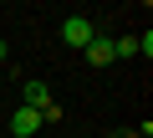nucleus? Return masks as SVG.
Segmentation results:
<instances>
[{"mask_svg": "<svg viewBox=\"0 0 153 138\" xmlns=\"http://www.w3.org/2000/svg\"><path fill=\"white\" fill-rule=\"evenodd\" d=\"M112 138H138V128H117V133H112Z\"/></svg>", "mask_w": 153, "mask_h": 138, "instance_id": "nucleus-6", "label": "nucleus"}, {"mask_svg": "<svg viewBox=\"0 0 153 138\" xmlns=\"http://www.w3.org/2000/svg\"><path fill=\"white\" fill-rule=\"evenodd\" d=\"M36 133H41V113L16 107V113H10V138H36Z\"/></svg>", "mask_w": 153, "mask_h": 138, "instance_id": "nucleus-2", "label": "nucleus"}, {"mask_svg": "<svg viewBox=\"0 0 153 138\" xmlns=\"http://www.w3.org/2000/svg\"><path fill=\"white\" fill-rule=\"evenodd\" d=\"M92 36H97V21H92V16H66V21H61V41L76 46V51H82Z\"/></svg>", "mask_w": 153, "mask_h": 138, "instance_id": "nucleus-1", "label": "nucleus"}, {"mask_svg": "<svg viewBox=\"0 0 153 138\" xmlns=\"http://www.w3.org/2000/svg\"><path fill=\"white\" fill-rule=\"evenodd\" d=\"M46 123H61V102H56V97L41 107V128H46Z\"/></svg>", "mask_w": 153, "mask_h": 138, "instance_id": "nucleus-5", "label": "nucleus"}, {"mask_svg": "<svg viewBox=\"0 0 153 138\" xmlns=\"http://www.w3.org/2000/svg\"><path fill=\"white\" fill-rule=\"evenodd\" d=\"M82 56H87L92 66H107V61H117V56H112V41H107L102 31H97V36H92V41L82 46Z\"/></svg>", "mask_w": 153, "mask_h": 138, "instance_id": "nucleus-3", "label": "nucleus"}, {"mask_svg": "<svg viewBox=\"0 0 153 138\" xmlns=\"http://www.w3.org/2000/svg\"><path fill=\"white\" fill-rule=\"evenodd\" d=\"M0 61H5V41H0Z\"/></svg>", "mask_w": 153, "mask_h": 138, "instance_id": "nucleus-7", "label": "nucleus"}, {"mask_svg": "<svg viewBox=\"0 0 153 138\" xmlns=\"http://www.w3.org/2000/svg\"><path fill=\"white\" fill-rule=\"evenodd\" d=\"M46 102H51V87H46V82H26V87H21V107H31V113H41Z\"/></svg>", "mask_w": 153, "mask_h": 138, "instance_id": "nucleus-4", "label": "nucleus"}]
</instances>
